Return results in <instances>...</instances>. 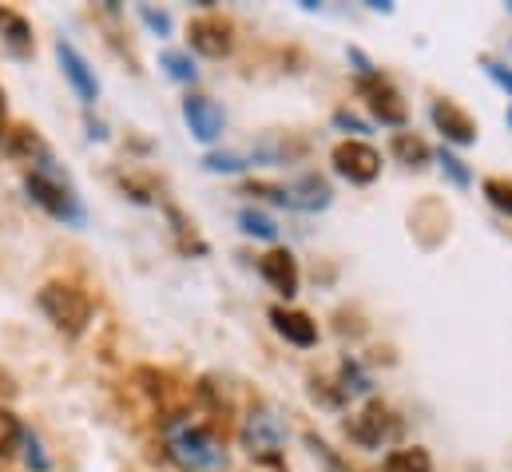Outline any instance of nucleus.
<instances>
[{"label":"nucleus","instance_id":"obj_13","mask_svg":"<svg viewBox=\"0 0 512 472\" xmlns=\"http://www.w3.org/2000/svg\"><path fill=\"white\" fill-rule=\"evenodd\" d=\"M270 322H274V330H278L286 342H294V346H314V342H318V326H314L306 314H294V310H270Z\"/></svg>","mask_w":512,"mask_h":472},{"label":"nucleus","instance_id":"obj_8","mask_svg":"<svg viewBox=\"0 0 512 472\" xmlns=\"http://www.w3.org/2000/svg\"><path fill=\"white\" fill-rule=\"evenodd\" d=\"M60 52V64H64V76L72 80V88H76V96L84 100V104H92L96 96H100V84H96V76L88 72V60L72 48V44H60L56 48Z\"/></svg>","mask_w":512,"mask_h":472},{"label":"nucleus","instance_id":"obj_21","mask_svg":"<svg viewBox=\"0 0 512 472\" xmlns=\"http://www.w3.org/2000/svg\"><path fill=\"white\" fill-rule=\"evenodd\" d=\"M203 167H207V171H227V175H235V171L247 167V159H243V155H207Z\"/></svg>","mask_w":512,"mask_h":472},{"label":"nucleus","instance_id":"obj_3","mask_svg":"<svg viewBox=\"0 0 512 472\" xmlns=\"http://www.w3.org/2000/svg\"><path fill=\"white\" fill-rule=\"evenodd\" d=\"M243 445H247L251 457L274 461V457L282 453V445H286V429H282V421H278L274 413L258 409V413L247 417V425H243Z\"/></svg>","mask_w":512,"mask_h":472},{"label":"nucleus","instance_id":"obj_1","mask_svg":"<svg viewBox=\"0 0 512 472\" xmlns=\"http://www.w3.org/2000/svg\"><path fill=\"white\" fill-rule=\"evenodd\" d=\"M40 310L52 318V326L56 330H64V334H80L84 330V322H88V298L76 290V286H60V282H52V286H44L40 290Z\"/></svg>","mask_w":512,"mask_h":472},{"label":"nucleus","instance_id":"obj_16","mask_svg":"<svg viewBox=\"0 0 512 472\" xmlns=\"http://www.w3.org/2000/svg\"><path fill=\"white\" fill-rule=\"evenodd\" d=\"M393 155L401 159V163H409V167H417V163H425L429 159V147L417 139V135H409V131H401V135H393Z\"/></svg>","mask_w":512,"mask_h":472},{"label":"nucleus","instance_id":"obj_5","mask_svg":"<svg viewBox=\"0 0 512 472\" xmlns=\"http://www.w3.org/2000/svg\"><path fill=\"white\" fill-rule=\"evenodd\" d=\"M183 119H187L191 135L203 139V143H215V139L223 135V112H219V104H211L207 96L183 100Z\"/></svg>","mask_w":512,"mask_h":472},{"label":"nucleus","instance_id":"obj_7","mask_svg":"<svg viewBox=\"0 0 512 472\" xmlns=\"http://www.w3.org/2000/svg\"><path fill=\"white\" fill-rule=\"evenodd\" d=\"M362 96L370 100V112L382 119L385 127H401L405 123V104H401V96L385 80H378V76L362 80Z\"/></svg>","mask_w":512,"mask_h":472},{"label":"nucleus","instance_id":"obj_11","mask_svg":"<svg viewBox=\"0 0 512 472\" xmlns=\"http://www.w3.org/2000/svg\"><path fill=\"white\" fill-rule=\"evenodd\" d=\"M286 207H298V211H322V207H330V187H326V179L302 175L294 187H286Z\"/></svg>","mask_w":512,"mask_h":472},{"label":"nucleus","instance_id":"obj_10","mask_svg":"<svg viewBox=\"0 0 512 472\" xmlns=\"http://www.w3.org/2000/svg\"><path fill=\"white\" fill-rule=\"evenodd\" d=\"M191 48L203 56H227L231 52V28L223 20H195L191 24Z\"/></svg>","mask_w":512,"mask_h":472},{"label":"nucleus","instance_id":"obj_6","mask_svg":"<svg viewBox=\"0 0 512 472\" xmlns=\"http://www.w3.org/2000/svg\"><path fill=\"white\" fill-rule=\"evenodd\" d=\"M258 274H262L282 298H294V294H298V262H294L290 250H270V254H262Z\"/></svg>","mask_w":512,"mask_h":472},{"label":"nucleus","instance_id":"obj_12","mask_svg":"<svg viewBox=\"0 0 512 472\" xmlns=\"http://www.w3.org/2000/svg\"><path fill=\"white\" fill-rule=\"evenodd\" d=\"M350 433H354V441H358V445L378 449V445L385 441V433H389V413H385L382 405H366V409L354 417Z\"/></svg>","mask_w":512,"mask_h":472},{"label":"nucleus","instance_id":"obj_4","mask_svg":"<svg viewBox=\"0 0 512 472\" xmlns=\"http://www.w3.org/2000/svg\"><path fill=\"white\" fill-rule=\"evenodd\" d=\"M171 449H175V457H179L183 465H191V469H215V465H223V449H219L215 437L203 433V429L179 433V437L171 441Z\"/></svg>","mask_w":512,"mask_h":472},{"label":"nucleus","instance_id":"obj_14","mask_svg":"<svg viewBox=\"0 0 512 472\" xmlns=\"http://www.w3.org/2000/svg\"><path fill=\"white\" fill-rule=\"evenodd\" d=\"M28 191H32V199H36V203H44L52 215H60V219H80V215H76V207H72V199H68L60 187H52L48 179L32 175V179H28Z\"/></svg>","mask_w":512,"mask_h":472},{"label":"nucleus","instance_id":"obj_23","mask_svg":"<svg viewBox=\"0 0 512 472\" xmlns=\"http://www.w3.org/2000/svg\"><path fill=\"white\" fill-rule=\"evenodd\" d=\"M485 72H489V76H493V80H497V84L512 96V68L497 64V60H485Z\"/></svg>","mask_w":512,"mask_h":472},{"label":"nucleus","instance_id":"obj_2","mask_svg":"<svg viewBox=\"0 0 512 472\" xmlns=\"http://www.w3.org/2000/svg\"><path fill=\"white\" fill-rule=\"evenodd\" d=\"M334 167H338L342 179L366 187V183H374V179L382 175V155H378L370 143L350 139V143H338V147H334Z\"/></svg>","mask_w":512,"mask_h":472},{"label":"nucleus","instance_id":"obj_24","mask_svg":"<svg viewBox=\"0 0 512 472\" xmlns=\"http://www.w3.org/2000/svg\"><path fill=\"white\" fill-rule=\"evenodd\" d=\"M334 123H338L342 131H350V135H366V123L358 116H350V112H334Z\"/></svg>","mask_w":512,"mask_h":472},{"label":"nucleus","instance_id":"obj_19","mask_svg":"<svg viewBox=\"0 0 512 472\" xmlns=\"http://www.w3.org/2000/svg\"><path fill=\"white\" fill-rule=\"evenodd\" d=\"M437 159H441V171H445V175H449V179H453L457 187H469V183H473V175H469V167H465V163H461V159H457L453 151H441Z\"/></svg>","mask_w":512,"mask_h":472},{"label":"nucleus","instance_id":"obj_15","mask_svg":"<svg viewBox=\"0 0 512 472\" xmlns=\"http://www.w3.org/2000/svg\"><path fill=\"white\" fill-rule=\"evenodd\" d=\"M389 472H433V461L425 449H397L389 461H385Z\"/></svg>","mask_w":512,"mask_h":472},{"label":"nucleus","instance_id":"obj_18","mask_svg":"<svg viewBox=\"0 0 512 472\" xmlns=\"http://www.w3.org/2000/svg\"><path fill=\"white\" fill-rule=\"evenodd\" d=\"M163 68L171 72V80H195V64H191V56L187 52H163Z\"/></svg>","mask_w":512,"mask_h":472},{"label":"nucleus","instance_id":"obj_28","mask_svg":"<svg viewBox=\"0 0 512 472\" xmlns=\"http://www.w3.org/2000/svg\"><path fill=\"white\" fill-rule=\"evenodd\" d=\"M509 8H512V4H509Z\"/></svg>","mask_w":512,"mask_h":472},{"label":"nucleus","instance_id":"obj_22","mask_svg":"<svg viewBox=\"0 0 512 472\" xmlns=\"http://www.w3.org/2000/svg\"><path fill=\"white\" fill-rule=\"evenodd\" d=\"M16 437H20V425H16V417H12L8 409H0V453H8V449L16 445Z\"/></svg>","mask_w":512,"mask_h":472},{"label":"nucleus","instance_id":"obj_27","mask_svg":"<svg viewBox=\"0 0 512 472\" xmlns=\"http://www.w3.org/2000/svg\"><path fill=\"white\" fill-rule=\"evenodd\" d=\"M509 123H512V108H509Z\"/></svg>","mask_w":512,"mask_h":472},{"label":"nucleus","instance_id":"obj_17","mask_svg":"<svg viewBox=\"0 0 512 472\" xmlns=\"http://www.w3.org/2000/svg\"><path fill=\"white\" fill-rule=\"evenodd\" d=\"M239 227L247 231V235L262 238V242H274L278 238V227L262 215V211H255V207H247V211H239Z\"/></svg>","mask_w":512,"mask_h":472},{"label":"nucleus","instance_id":"obj_20","mask_svg":"<svg viewBox=\"0 0 512 472\" xmlns=\"http://www.w3.org/2000/svg\"><path fill=\"white\" fill-rule=\"evenodd\" d=\"M485 195H489V203H493L497 211L512 215V183H505V179H489V183H485Z\"/></svg>","mask_w":512,"mask_h":472},{"label":"nucleus","instance_id":"obj_26","mask_svg":"<svg viewBox=\"0 0 512 472\" xmlns=\"http://www.w3.org/2000/svg\"><path fill=\"white\" fill-rule=\"evenodd\" d=\"M0 131H4V96H0Z\"/></svg>","mask_w":512,"mask_h":472},{"label":"nucleus","instance_id":"obj_9","mask_svg":"<svg viewBox=\"0 0 512 472\" xmlns=\"http://www.w3.org/2000/svg\"><path fill=\"white\" fill-rule=\"evenodd\" d=\"M433 123H437V131H441L445 139H453V143H477V127H473V119L465 116L457 104H449V100L433 104Z\"/></svg>","mask_w":512,"mask_h":472},{"label":"nucleus","instance_id":"obj_25","mask_svg":"<svg viewBox=\"0 0 512 472\" xmlns=\"http://www.w3.org/2000/svg\"><path fill=\"white\" fill-rule=\"evenodd\" d=\"M143 20H147L155 32H171V20H167L163 12H151V8H143Z\"/></svg>","mask_w":512,"mask_h":472}]
</instances>
